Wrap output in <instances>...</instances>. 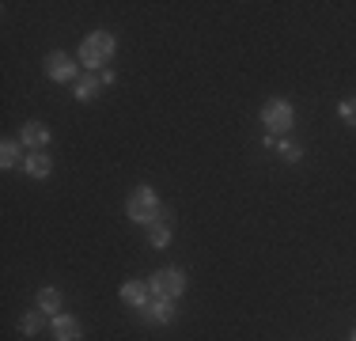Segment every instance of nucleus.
<instances>
[{
    "label": "nucleus",
    "mask_w": 356,
    "mask_h": 341,
    "mask_svg": "<svg viewBox=\"0 0 356 341\" xmlns=\"http://www.w3.org/2000/svg\"><path fill=\"white\" fill-rule=\"evenodd\" d=\"M159 212H163V205H159L156 198V190L152 186H137V190L129 193V201H125V216L133 220V224H156L159 220Z\"/></svg>",
    "instance_id": "f03ea898"
},
{
    "label": "nucleus",
    "mask_w": 356,
    "mask_h": 341,
    "mask_svg": "<svg viewBox=\"0 0 356 341\" xmlns=\"http://www.w3.org/2000/svg\"><path fill=\"white\" fill-rule=\"evenodd\" d=\"M114 49H118V38L110 31H91L80 46V65L88 68V72L91 68H103L110 57H114Z\"/></svg>",
    "instance_id": "f257e3e1"
},
{
    "label": "nucleus",
    "mask_w": 356,
    "mask_h": 341,
    "mask_svg": "<svg viewBox=\"0 0 356 341\" xmlns=\"http://www.w3.org/2000/svg\"><path fill=\"white\" fill-rule=\"evenodd\" d=\"M148 288H152V296H159V300H178V296L186 292V273L175 269V266L156 269L148 277Z\"/></svg>",
    "instance_id": "20e7f679"
},
{
    "label": "nucleus",
    "mask_w": 356,
    "mask_h": 341,
    "mask_svg": "<svg viewBox=\"0 0 356 341\" xmlns=\"http://www.w3.org/2000/svg\"><path fill=\"white\" fill-rule=\"evenodd\" d=\"M46 72H49V80H57V84H69V80H80V68H76V61L69 54H61V49H54V54L46 57Z\"/></svg>",
    "instance_id": "423d86ee"
},
{
    "label": "nucleus",
    "mask_w": 356,
    "mask_h": 341,
    "mask_svg": "<svg viewBox=\"0 0 356 341\" xmlns=\"http://www.w3.org/2000/svg\"><path fill=\"white\" fill-rule=\"evenodd\" d=\"M99 80H103V88H110V84H114L118 76H114V72H110V68H106V72H99Z\"/></svg>",
    "instance_id": "a211bd4d"
},
{
    "label": "nucleus",
    "mask_w": 356,
    "mask_h": 341,
    "mask_svg": "<svg viewBox=\"0 0 356 341\" xmlns=\"http://www.w3.org/2000/svg\"><path fill=\"white\" fill-rule=\"evenodd\" d=\"M171 232H175V212L163 205L159 220H156V224H148V239H152V246H167V243H171Z\"/></svg>",
    "instance_id": "6e6552de"
},
{
    "label": "nucleus",
    "mask_w": 356,
    "mask_h": 341,
    "mask_svg": "<svg viewBox=\"0 0 356 341\" xmlns=\"http://www.w3.org/2000/svg\"><path fill=\"white\" fill-rule=\"evenodd\" d=\"M99 91H103V80H99V76L83 72L80 80H76V99H80V102H91V99H99Z\"/></svg>",
    "instance_id": "ddd939ff"
},
{
    "label": "nucleus",
    "mask_w": 356,
    "mask_h": 341,
    "mask_svg": "<svg viewBox=\"0 0 356 341\" xmlns=\"http://www.w3.org/2000/svg\"><path fill=\"white\" fill-rule=\"evenodd\" d=\"M42 326H46V311H27V315L19 319V330H23L27 338L42 334Z\"/></svg>",
    "instance_id": "2eb2a0df"
},
{
    "label": "nucleus",
    "mask_w": 356,
    "mask_h": 341,
    "mask_svg": "<svg viewBox=\"0 0 356 341\" xmlns=\"http://www.w3.org/2000/svg\"><path fill=\"white\" fill-rule=\"evenodd\" d=\"M148 300H152L148 280H125V285H122V303H125V307H137V311H140Z\"/></svg>",
    "instance_id": "1a4fd4ad"
},
{
    "label": "nucleus",
    "mask_w": 356,
    "mask_h": 341,
    "mask_svg": "<svg viewBox=\"0 0 356 341\" xmlns=\"http://www.w3.org/2000/svg\"><path fill=\"white\" fill-rule=\"evenodd\" d=\"M349 341H356V326H353V338H349Z\"/></svg>",
    "instance_id": "6ab92c4d"
},
{
    "label": "nucleus",
    "mask_w": 356,
    "mask_h": 341,
    "mask_svg": "<svg viewBox=\"0 0 356 341\" xmlns=\"http://www.w3.org/2000/svg\"><path fill=\"white\" fill-rule=\"evenodd\" d=\"M38 311L61 315V292H57V288H42V292H38Z\"/></svg>",
    "instance_id": "4468645a"
},
{
    "label": "nucleus",
    "mask_w": 356,
    "mask_h": 341,
    "mask_svg": "<svg viewBox=\"0 0 356 341\" xmlns=\"http://www.w3.org/2000/svg\"><path fill=\"white\" fill-rule=\"evenodd\" d=\"M337 118H341L345 125H353V129H356V95L341 99V106H337Z\"/></svg>",
    "instance_id": "dca6fc26"
},
{
    "label": "nucleus",
    "mask_w": 356,
    "mask_h": 341,
    "mask_svg": "<svg viewBox=\"0 0 356 341\" xmlns=\"http://www.w3.org/2000/svg\"><path fill=\"white\" fill-rule=\"evenodd\" d=\"M49 136H54V133H49L46 122H23V129H19L23 148H31V152H46Z\"/></svg>",
    "instance_id": "0eeeda50"
},
{
    "label": "nucleus",
    "mask_w": 356,
    "mask_h": 341,
    "mask_svg": "<svg viewBox=\"0 0 356 341\" xmlns=\"http://www.w3.org/2000/svg\"><path fill=\"white\" fill-rule=\"evenodd\" d=\"M261 125L269 129V136H284L296 125L292 102H288V99H269L266 106H261Z\"/></svg>",
    "instance_id": "7ed1b4c3"
},
{
    "label": "nucleus",
    "mask_w": 356,
    "mask_h": 341,
    "mask_svg": "<svg viewBox=\"0 0 356 341\" xmlns=\"http://www.w3.org/2000/svg\"><path fill=\"white\" fill-rule=\"evenodd\" d=\"M23 170H27L31 178H49V175H54V159H49L46 152H31L27 164H23Z\"/></svg>",
    "instance_id": "9b49d317"
},
{
    "label": "nucleus",
    "mask_w": 356,
    "mask_h": 341,
    "mask_svg": "<svg viewBox=\"0 0 356 341\" xmlns=\"http://www.w3.org/2000/svg\"><path fill=\"white\" fill-rule=\"evenodd\" d=\"M19 164H27V159H23V141H4V144H0V167L12 170Z\"/></svg>",
    "instance_id": "f8f14e48"
},
{
    "label": "nucleus",
    "mask_w": 356,
    "mask_h": 341,
    "mask_svg": "<svg viewBox=\"0 0 356 341\" xmlns=\"http://www.w3.org/2000/svg\"><path fill=\"white\" fill-rule=\"evenodd\" d=\"M175 300H159V296H152L148 303L140 307V319L148 322V326H167V322H175Z\"/></svg>",
    "instance_id": "39448f33"
},
{
    "label": "nucleus",
    "mask_w": 356,
    "mask_h": 341,
    "mask_svg": "<svg viewBox=\"0 0 356 341\" xmlns=\"http://www.w3.org/2000/svg\"><path fill=\"white\" fill-rule=\"evenodd\" d=\"M277 152L288 159V164H296V159H303V148L300 144H292V141H277Z\"/></svg>",
    "instance_id": "f3484780"
},
{
    "label": "nucleus",
    "mask_w": 356,
    "mask_h": 341,
    "mask_svg": "<svg viewBox=\"0 0 356 341\" xmlns=\"http://www.w3.org/2000/svg\"><path fill=\"white\" fill-rule=\"evenodd\" d=\"M80 338H83L80 319H72V315H54V341H80Z\"/></svg>",
    "instance_id": "9d476101"
}]
</instances>
